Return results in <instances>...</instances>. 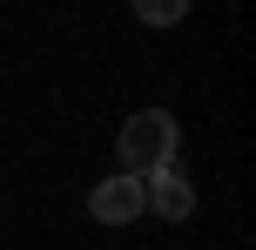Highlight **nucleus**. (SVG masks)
<instances>
[{
    "instance_id": "4",
    "label": "nucleus",
    "mask_w": 256,
    "mask_h": 250,
    "mask_svg": "<svg viewBox=\"0 0 256 250\" xmlns=\"http://www.w3.org/2000/svg\"><path fill=\"white\" fill-rule=\"evenodd\" d=\"M182 14H189L182 0H142V7H135V21H148V27H176Z\"/></svg>"
},
{
    "instance_id": "3",
    "label": "nucleus",
    "mask_w": 256,
    "mask_h": 250,
    "mask_svg": "<svg viewBox=\"0 0 256 250\" xmlns=\"http://www.w3.org/2000/svg\"><path fill=\"white\" fill-rule=\"evenodd\" d=\"M88 216L94 223H135V216H148V196H142V176H108V183L88 189Z\"/></svg>"
},
{
    "instance_id": "1",
    "label": "nucleus",
    "mask_w": 256,
    "mask_h": 250,
    "mask_svg": "<svg viewBox=\"0 0 256 250\" xmlns=\"http://www.w3.org/2000/svg\"><path fill=\"white\" fill-rule=\"evenodd\" d=\"M176 142H182V129H176L168 108H135L115 135V156L128 162V176H148L162 162H176Z\"/></svg>"
},
{
    "instance_id": "2",
    "label": "nucleus",
    "mask_w": 256,
    "mask_h": 250,
    "mask_svg": "<svg viewBox=\"0 0 256 250\" xmlns=\"http://www.w3.org/2000/svg\"><path fill=\"white\" fill-rule=\"evenodd\" d=\"M142 196H148V210L162 216V223H189L196 216V183L176 169V162H162V169L142 176Z\"/></svg>"
}]
</instances>
